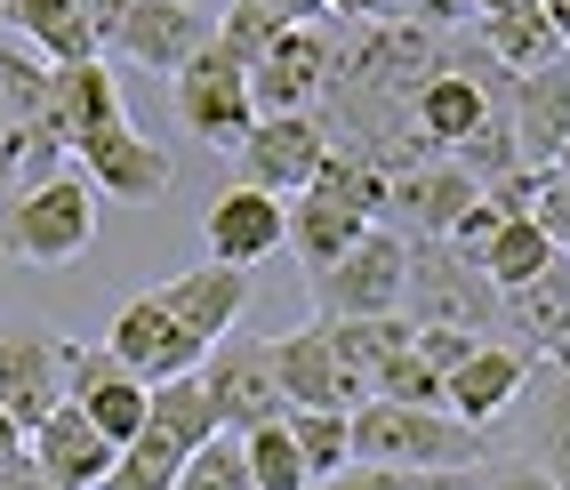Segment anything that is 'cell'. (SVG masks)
<instances>
[{
	"instance_id": "681fc988",
	"label": "cell",
	"mask_w": 570,
	"mask_h": 490,
	"mask_svg": "<svg viewBox=\"0 0 570 490\" xmlns=\"http://www.w3.org/2000/svg\"><path fill=\"white\" fill-rule=\"evenodd\" d=\"M0 490H49V482L32 474V467H17V474H0Z\"/></svg>"
},
{
	"instance_id": "e575fe53",
	"label": "cell",
	"mask_w": 570,
	"mask_h": 490,
	"mask_svg": "<svg viewBox=\"0 0 570 490\" xmlns=\"http://www.w3.org/2000/svg\"><path fill=\"white\" fill-rule=\"evenodd\" d=\"M177 490H257V482H249L242 434H217L209 450H194V459H185V474H177Z\"/></svg>"
},
{
	"instance_id": "44dd1931",
	"label": "cell",
	"mask_w": 570,
	"mask_h": 490,
	"mask_svg": "<svg viewBox=\"0 0 570 490\" xmlns=\"http://www.w3.org/2000/svg\"><path fill=\"white\" fill-rule=\"evenodd\" d=\"M121 121H129V112H121V89H112L105 57L57 65V137H65V145H81V137H97V129H121Z\"/></svg>"
},
{
	"instance_id": "b9f144b4",
	"label": "cell",
	"mask_w": 570,
	"mask_h": 490,
	"mask_svg": "<svg viewBox=\"0 0 570 490\" xmlns=\"http://www.w3.org/2000/svg\"><path fill=\"white\" fill-rule=\"evenodd\" d=\"M97 490H177V482H161L154 467H137V459H129V450H121V467H112V474H105Z\"/></svg>"
},
{
	"instance_id": "9c48e42d",
	"label": "cell",
	"mask_w": 570,
	"mask_h": 490,
	"mask_svg": "<svg viewBox=\"0 0 570 490\" xmlns=\"http://www.w3.org/2000/svg\"><path fill=\"white\" fill-rule=\"evenodd\" d=\"M65 402L81 410V419L112 442V450H129L145 434V419H154V386L129 379L121 362H112V346H72L65 362Z\"/></svg>"
},
{
	"instance_id": "603a6c76",
	"label": "cell",
	"mask_w": 570,
	"mask_h": 490,
	"mask_svg": "<svg viewBox=\"0 0 570 490\" xmlns=\"http://www.w3.org/2000/svg\"><path fill=\"white\" fill-rule=\"evenodd\" d=\"M522 394H530V450H522V459L547 467V474L570 490V379L547 362V370H530Z\"/></svg>"
},
{
	"instance_id": "f907efd6",
	"label": "cell",
	"mask_w": 570,
	"mask_h": 490,
	"mask_svg": "<svg viewBox=\"0 0 570 490\" xmlns=\"http://www.w3.org/2000/svg\"><path fill=\"white\" fill-rule=\"evenodd\" d=\"M554 370H562V379H570V346H562V354H554Z\"/></svg>"
},
{
	"instance_id": "d4e9b609",
	"label": "cell",
	"mask_w": 570,
	"mask_h": 490,
	"mask_svg": "<svg viewBox=\"0 0 570 490\" xmlns=\"http://www.w3.org/2000/svg\"><path fill=\"white\" fill-rule=\"evenodd\" d=\"M507 314H514V330L530 337V346L562 354V346H570V257H554L539 282L507 290Z\"/></svg>"
},
{
	"instance_id": "e0dca14e",
	"label": "cell",
	"mask_w": 570,
	"mask_h": 490,
	"mask_svg": "<svg viewBox=\"0 0 570 490\" xmlns=\"http://www.w3.org/2000/svg\"><path fill=\"white\" fill-rule=\"evenodd\" d=\"M24 467L32 474H41L49 490H97L112 467H121V450H112L89 419H81V410H57V419L49 427H32V442H24Z\"/></svg>"
},
{
	"instance_id": "f35d334b",
	"label": "cell",
	"mask_w": 570,
	"mask_h": 490,
	"mask_svg": "<svg viewBox=\"0 0 570 490\" xmlns=\"http://www.w3.org/2000/svg\"><path fill=\"white\" fill-rule=\"evenodd\" d=\"M314 490H417V474H394V467H346V474H330Z\"/></svg>"
},
{
	"instance_id": "ac0fdd59",
	"label": "cell",
	"mask_w": 570,
	"mask_h": 490,
	"mask_svg": "<svg viewBox=\"0 0 570 490\" xmlns=\"http://www.w3.org/2000/svg\"><path fill=\"white\" fill-rule=\"evenodd\" d=\"M322 337H330V370H337V402L346 410H362V402H377V370H386L402 346H410V322L402 314H386V322H322Z\"/></svg>"
},
{
	"instance_id": "277c9868",
	"label": "cell",
	"mask_w": 570,
	"mask_h": 490,
	"mask_svg": "<svg viewBox=\"0 0 570 490\" xmlns=\"http://www.w3.org/2000/svg\"><path fill=\"white\" fill-rule=\"evenodd\" d=\"M194 379H202V394H209L225 434H257V427L289 419V394H282V370H274V337H242V330L217 337Z\"/></svg>"
},
{
	"instance_id": "52a82bcc",
	"label": "cell",
	"mask_w": 570,
	"mask_h": 490,
	"mask_svg": "<svg viewBox=\"0 0 570 490\" xmlns=\"http://www.w3.org/2000/svg\"><path fill=\"white\" fill-rule=\"evenodd\" d=\"M177 121H185V137H202V145H217V154H242L249 145V129H257V105H249V65H234L217 41L177 72Z\"/></svg>"
},
{
	"instance_id": "ba28073f",
	"label": "cell",
	"mask_w": 570,
	"mask_h": 490,
	"mask_svg": "<svg viewBox=\"0 0 570 490\" xmlns=\"http://www.w3.org/2000/svg\"><path fill=\"white\" fill-rule=\"evenodd\" d=\"M72 169L89 177V194H97V202H121V209H154L169 185H177L169 154H161L154 137H137L129 121L81 137V145H72Z\"/></svg>"
},
{
	"instance_id": "d6a6232c",
	"label": "cell",
	"mask_w": 570,
	"mask_h": 490,
	"mask_svg": "<svg viewBox=\"0 0 570 490\" xmlns=\"http://www.w3.org/2000/svg\"><path fill=\"white\" fill-rule=\"evenodd\" d=\"M282 32H289V24L265 9V0H225V17H217V49L234 57V65H257L265 49L282 41Z\"/></svg>"
},
{
	"instance_id": "d6986e66",
	"label": "cell",
	"mask_w": 570,
	"mask_h": 490,
	"mask_svg": "<svg viewBox=\"0 0 570 490\" xmlns=\"http://www.w3.org/2000/svg\"><path fill=\"white\" fill-rule=\"evenodd\" d=\"M530 370H539V362H530L522 346H482L466 370H450V419H459V427H490V419H507V410L522 402V386H530Z\"/></svg>"
},
{
	"instance_id": "7dc6e473",
	"label": "cell",
	"mask_w": 570,
	"mask_h": 490,
	"mask_svg": "<svg viewBox=\"0 0 570 490\" xmlns=\"http://www.w3.org/2000/svg\"><path fill=\"white\" fill-rule=\"evenodd\" d=\"M417 490H490V474L482 467H459V474H426Z\"/></svg>"
},
{
	"instance_id": "484cf974",
	"label": "cell",
	"mask_w": 570,
	"mask_h": 490,
	"mask_svg": "<svg viewBox=\"0 0 570 490\" xmlns=\"http://www.w3.org/2000/svg\"><path fill=\"white\" fill-rule=\"evenodd\" d=\"M474 266H482V282H490V290L507 297V290L539 282V274L554 266V242H547V225H539V217H507L499 234H490V249L474 257Z\"/></svg>"
},
{
	"instance_id": "836d02e7",
	"label": "cell",
	"mask_w": 570,
	"mask_h": 490,
	"mask_svg": "<svg viewBox=\"0 0 570 490\" xmlns=\"http://www.w3.org/2000/svg\"><path fill=\"white\" fill-rule=\"evenodd\" d=\"M442 394H450V379L417 362V346H402L386 370H377V402H402V410H450Z\"/></svg>"
},
{
	"instance_id": "4316f807",
	"label": "cell",
	"mask_w": 570,
	"mask_h": 490,
	"mask_svg": "<svg viewBox=\"0 0 570 490\" xmlns=\"http://www.w3.org/2000/svg\"><path fill=\"white\" fill-rule=\"evenodd\" d=\"M145 434H161L177 459H194V450H209L225 427H217L202 379H169V386H154V419H145Z\"/></svg>"
},
{
	"instance_id": "bcb514c9",
	"label": "cell",
	"mask_w": 570,
	"mask_h": 490,
	"mask_svg": "<svg viewBox=\"0 0 570 490\" xmlns=\"http://www.w3.org/2000/svg\"><path fill=\"white\" fill-rule=\"evenodd\" d=\"M265 9H274L282 24H322V17H330V0H265Z\"/></svg>"
},
{
	"instance_id": "60d3db41",
	"label": "cell",
	"mask_w": 570,
	"mask_h": 490,
	"mask_svg": "<svg viewBox=\"0 0 570 490\" xmlns=\"http://www.w3.org/2000/svg\"><path fill=\"white\" fill-rule=\"evenodd\" d=\"M129 9H137V0H81V17H89V32H97V49H112V41H121Z\"/></svg>"
},
{
	"instance_id": "5bb4252c",
	"label": "cell",
	"mask_w": 570,
	"mask_h": 490,
	"mask_svg": "<svg viewBox=\"0 0 570 490\" xmlns=\"http://www.w3.org/2000/svg\"><path fill=\"white\" fill-rule=\"evenodd\" d=\"M202 234H209V257L217 266H265L274 249H289V202L274 194H257V185H225V194L209 202L202 217Z\"/></svg>"
},
{
	"instance_id": "1f68e13d",
	"label": "cell",
	"mask_w": 570,
	"mask_h": 490,
	"mask_svg": "<svg viewBox=\"0 0 570 490\" xmlns=\"http://www.w3.org/2000/svg\"><path fill=\"white\" fill-rule=\"evenodd\" d=\"M242 450H249V482H257V490H314L306 459H297V442H289V419L242 434Z\"/></svg>"
},
{
	"instance_id": "ab89813d",
	"label": "cell",
	"mask_w": 570,
	"mask_h": 490,
	"mask_svg": "<svg viewBox=\"0 0 570 490\" xmlns=\"http://www.w3.org/2000/svg\"><path fill=\"white\" fill-rule=\"evenodd\" d=\"M24 185V129L9 121V112H0V202H9Z\"/></svg>"
},
{
	"instance_id": "9a60e30c",
	"label": "cell",
	"mask_w": 570,
	"mask_h": 490,
	"mask_svg": "<svg viewBox=\"0 0 570 490\" xmlns=\"http://www.w3.org/2000/svg\"><path fill=\"white\" fill-rule=\"evenodd\" d=\"M209 41H217V17H209V9H194V0H137L112 49H121L129 65H145V72H169V81H177V72L194 65Z\"/></svg>"
},
{
	"instance_id": "f6af8a7d",
	"label": "cell",
	"mask_w": 570,
	"mask_h": 490,
	"mask_svg": "<svg viewBox=\"0 0 570 490\" xmlns=\"http://www.w3.org/2000/svg\"><path fill=\"white\" fill-rule=\"evenodd\" d=\"M24 442H32V434L9 419V410H0V474H17V467H24Z\"/></svg>"
},
{
	"instance_id": "8d00e7d4",
	"label": "cell",
	"mask_w": 570,
	"mask_h": 490,
	"mask_svg": "<svg viewBox=\"0 0 570 490\" xmlns=\"http://www.w3.org/2000/svg\"><path fill=\"white\" fill-rule=\"evenodd\" d=\"M547 225V242H554V257H570V169H547L539 177V209H530Z\"/></svg>"
},
{
	"instance_id": "8992f818",
	"label": "cell",
	"mask_w": 570,
	"mask_h": 490,
	"mask_svg": "<svg viewBox=\"0 0 570 490\" xmlns=\"http://www.w3.org/2000/svg\"><path fill=\"white\" fill-rule=\"evenodd\" d=\"M65 362H72V337H57L32 314H0V410L24 434L65 410Z\"/></svg>"
},
{
	"instance_id": "83f0119b",
	"label": "cell",
	"mask_w": 570,
	"mask_h": 490,
	"mask_svg": "<svg viewBox=\"0 0 570 490\" xmlns=\"http://www.w3.org/2000/svg\"><path fill=\"white\" fill-rule=\"evenodd\" d=\"M474 41H482V57L507 72V81H530V72H547V65H562L570 49H562V32L547 24V17H514V24H474Z\"/></svg>"
},
{
	"instance_id": "6da1fadb",
	"label": "cell",
	"mask_w": 570,
	"mask_h": 490,
	"mask_svg": "<svg viewBox=\"0 0 570 490\" xmlns=\"http://www.w3.org/2000/svg\"><path fill=\"white\" fill-rule=\"evenodd\" d=\"M354 467H394V474H459L482 467V427H459L450 410H402V402H362L354 410Z\"/></svg>"
},
{
	"instance_id": "d590c367",
	"label": "cell",
	"mask_w": 570,
	"mask_h": 490,
	"mask_svg": "<svg viewBox=\"0 0 570 490\" xmlns=\"http://www.w3.org/2000/svg\"><path fill=\"white\" fill-rule=\"evenodd\" d=\"M410 346H417V362H426V370H442V379H450V370H466V362L490 346V337H466V330H417Z\"/></svg>"
},
{
	"instance_id": "5b68a950",
	"label": "cell",
	"mask_w": 570,
	"mask_h": 490,
	"mask_svg": "<svg viewBox=\"0 0 570 490\" xmlns=\"http://www.w3.org/2000/svg\"><path fill=\"white\" fill-rule=\"evenodd\" d=\"M402 290H410V242L394 225H370V234L314 282L322 322H386V314H402Z\"/></svg>"
},
{
	"instance_id": "3957f363",
	"label": "cell",
	"mask_w": 570,
	"mask_h": 490,
	"mask_svg": "<svg viewBox=\"0 0 570 490\" xmlns=\"http://www.w3.org/2000/svg\"><path fill=\"white\" fill-rule=\"evenodd\" d=\"M507 314V297L482 282V266L459 242H410V290H402V322L410 330H466L490 337V322Z\"/></svg>"
},
{
	"instance_id": "7c38bea8",
	"label": "cell",
	"mask_w": 570,
	"mask_h": 490,
	"mask_svg": "<svg viewBox=\"0 0 570 490\" xmlns=\"http://www.w3.org/2000/svg\"><path fill=\"white\" fill-rule=\"evenodd\" d=\"M322 161H330V129L314 121V112H282V121L249 129L242 185H257V194H274V202H297V194H314Z\"/></svg>"
},
{
	"instance_id": "f1b7e54d",
	"label": "cell",
	"mask_w": 570,
	"mask_h": 490,
	"mask_svg": "<svg viewBox=\"0 0 570 490\" xmlns=\"http://www.w3.org/2000/svg\"><path fill=\"white\" fill-rule=\"evenodd\" d=\"M289 442H297L314 482L346 474L354 467V410H289Z\"/></svg>"
},
{
	"instance_id": "ffe728a7",
	"label": "cell",
	"mask_w": 570,
	"mask_h": 490,
	"mask_svg": "<svg viewBox=\"0 0 570 490\" xmlns=\"http://www.w3.org/2000/svg\"><path fill=\"white\" fill-rule=\"evenodd\" d=\"M0 32L24 41L41 65H89V57H105L89 17H81V0H0Z\"/></svg>"
},
{
	"instance_id": "4dcf8cb0",
	"label": "cell",
	"mask_w": 570,
	"mask_h": 490,
	"mask_svg": "<svg viewBox=\"0 0 570 490\" xmlns=\"http://www.w3.org/2000/svg\"><path fill=\"white\" fill-rule=\"evenodd\" d=\"M314 194H330L337 209H354L362 225H386V169H370L354 154H330L322 177H314Z\"/></svg>"
},
{
	"instance_id": "ee69618b",
	"label": "cell",
	"mask_w": 570,
	"mask_h": 490,
	"mask_svg": "<svg viewBox=\"0 0 570 490\" xmlns=\"http://www.w3.org/2000/svg\"><path fill=\"white\" fill-rule=\"evenodd\" d=\"M337 24H394V0H330Z\"/></svg>"
},
{
	"instance_id": "c3c4849f",
	"label": "cell",
	"mask_w": 570,
	"mask_h": 490,
	"mask_svg": "<svg viewBox=\"0 0 570 490\" xmlns=\"http://www.w3.org/2000/svg\"><path fill=\"white\" fill-rule=\"evenodd\" d=\"M547 24L562 32V49H570V0H547Z\"/></svg>"
},
{
	"instance_id": "74e56055",
	"label": "cell",
	"mask_w": 570,
	"mask_h": 490,
	"mask_svg": "<svg viewBox=\"0 0 570 490\" xmlns=\"http://www.w3.org/2000/svg\"><path fill=\"white\" fill-rule=\"evenodd\" d=\"M482 474H490V490H562V482H554L547 467H530L522 450H514V459H490Z\"/></svg>"
},
{
	"instance_id": "30bf717a",
	"label": "cell",
	"mask_w": 570,
	"mask_h": 490,
	"mask_svg": "<svg viewBox=\"0 0 570 490\" xmlns=\"http://www.w3.org/2000/svg\"><path fill=\"white\" fill-rule=\"evenodd\" d=\"M105 346H112V362H121L129 379H145V386L194 379V370H202V354H209V346H202L194 330H177V322H169V306H161L154 290H145V297H129V306L112 314Z\"/></svg>"
},
{
	"instance_id": "7bdbcfd3",
	"label": "cell",
	"mask_w": 570,
	"mask_h": 490,
	"mask_svg": "<svg viewBox=\"0 0 570 490\" xmlns=\"http://www.w3.org/2000/svg\"><path fill=\"white\" fill-rule=\"evenodd\" d=\"M514 17H547V0H474V24H514Z\"/></svg>"
},
{
	"instance_id": "cb8c5ba5",
	"label": "cell",
	"mask_w": 570,
	"mask_h": 490,
	"mask_svg": "<svg viewBox=\"0 0 570 490\" xmlns=\"http://www.w3.org/2000/svg\"><path fill=\"white\" fill-rule=\"evenodd\" d=\"M274 370H282L289 410H346V402H337V370H330V337H322V322L274 337Z\"/></svg>"
},
{
	"instance_id": "f546056e",
	"label": "cell",
	"mask_w": 570,
	"mask_h": 490,
	"mask_svg": "<svg viewBox=\"0 0 570 490\" xmlns=\"http://www.w3.org/2000/svg\"><path fill=\"white\" fill-rule=\"evenodd\" d=\"M450 161H459L474 185H482V194H490V185H507L514 169H530L522 161V137H514V105H499V112H490V121L459 145V154H450Z\"/></svg>"
},
{
	"instance_id": "2e32d148",
	"label": "cell",
	"mask_w": 570,
	"mask_h": 490,
	"mask_svg": "<svg viewBox=\"0 0 570 490\" xmlns=\"http://www.w3.org/2000/svg\"><path fill=\"white\" fill-rule=\"evenodd\" d=\"M154 297L169 306L177 330H194L202 346H217V337H234L242 314H249V274H242V266H217V257H202V266L169 274Z\"/></svg>"
},
{
	"instance_id": "8fae6325",
	"label": "cell",
	"mask_w": 570,
	"mask_h": 490,
	"mask_svg": "<svg viewBox=\"0 0 570 490\" xmlns=\"http://www.w3.org/2000/svg\"><path fill=\"white\" fill-rule=\"evenodd\" d=\"M330 49H337V32H322V24H289L282 41L249 65V105H257V121L314 112L322 89H330Z\"/></svg>"
},
{
	"instance_id": "7a4b0ae2",
	"label": "cell",
	"mask_w": 570,
	"mask_h": 490,
	"mask_svg": "<svg viewBox=\"0 0 570 490\" xmlns=\"http://www.w3.org/2000/svg\"><path fill=\"white\" fill-rule=\"evenodd\" d=\"M89 242H97V194L81 169L17 185L0 202V257H17V266H72Z\"/></svg>"
},
{
	"instance_id": "4fadbf2b",
	"label": "cell",
	"mask_w": 570,
	"mask_h": 490,
	"mask_svg": "<svg viewBox=\"0 0 570 490\" xmlns=\"http://www.w3.org/2000/svg\"><path fill=\"white\" fill-rule=\"evenodd\" d=\"M474 202H482V185L459 161H417V169L386 177V217L402 242H450Z\"/></svg>"
},
{
	"instance_id": "7402d4cb",
	"label": "cell",
	"mask_w": 570,
	"mask_h": 490,
	"mask_svg": "<svg viewBox=\"0 0 570 490\" xmlns=\"http://www.w3.org/2000/svg\"><path fill=\"white\" fill-rule=\"evenodd\" d=\"M362 234H370V225H362L354 209H337L330 194H297V202H289V249L306 257V274H314V282H322Z\"/></svg>"
}]
</instances>
